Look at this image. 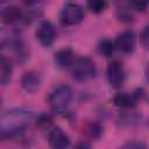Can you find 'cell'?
Wrapping results in <instances>:
<instances>
[{"label":"cell","mask_w":149,"mask_h":149,"mask_svg":"<svg viewBox=\"0 0 149 149\" xmlns=\"http://www.w3.org/2000/svg\"><path fill=\"white\" fill-rule=\"evenodd\" d=\"M118 17L122 22H132L134 20V15L130 9H119L118 10Z\"/></svg>","instance_id":"obj_20"},{"label":"cell","mask_w":149,"mask_h":149,"mask_svg":"<svg viewBox=\"0 0 149 149\" xmlns=\"http://www.w3.org/2000/svg\"><path fill=\"white\" fill-rule=\"evenodd\" d=\"M115 48L120 50L123 54H132L135 50L136 45V36L133 30H125L120 33L115 41H114Z\"/></svg>","instance_id":"obj_8"},{"label":"cell","mask_w":149,"mask_h":149,"mask_svg":"<svg viewBox=\"0 0 149 149\" xmlns=\"http://www.w3.org/2000/svg\"><path fill=\"white\" fill-rule=\"evenodd\" d=\"M35 36L36 40L43 45V47H50L52 45L55 37H56V31H55V27L52 26V23L48 20H43L40 22V24L36 28L35 31Z\"/></svg>","instance_id":"obj_5"},{"label":"cell","mask_w":149,"mask_h":149,"mask_svg":"<svg viewBox=\"0 0 149 149\" xmlns=\"http://www.w3.org/2000/svg\"><path fill=\"white\" fill-rule=\"evenodd\" d=\"M119 149H148V147L140 141H128L123 143Z\"/></svg>","instance_id":"obj_19"},{"label":"cell","mask_w":149,"mask_h":149,"mask_svg":"<svg viewBox=\"0 0 149 149\" xmlns=\"http://www.w3.org/2000/svg\"><path fill=\"white\" fill-rule=\"evenodd\" d=\"M8 47L13 50L14 57L19 63H23L29 58V50L27 48V44L20 37H15L8 41Z\"/></svg>","instance_id":"obj_10"},{"label":"cell","mask_w":149,"mask_h":149,"mask_svg":"<svg viewBox=\"0 0 149 149\" xmlns=\"http://www.w3.org/2000/svg\"><path fill=\"white\" fill-rule=\"evenodd\" d=\"M126 78V72L123 69V65L119 61H113L107 66V79L112 87L120 88Z\"/></svg>","instance_id":"obj_6"},{"label":"cell","mask_w":149,"mask_h":149,"mask_svg":"<svg viewBox=\"0 0 149 149\" xmlns=\"http://www.w3.org/2000/svg\"><path fill=\"white\" fill-rule=\"evenodd\" d=\"M33 119V112L27 108H14L2 113L0 119L1 139L7 140L17 136L28 127Z\"/></svg>","instance_id":"obj_1"},{"label":"cell","mask_w":149,"mask_h":149,"mask_svg":"<svg viewBox=\"0 0 149 149\" xmlns=\"http://www.w3.org/2000/svg\"><path fill=\"white\" fill-rule=\"evenodd\" d=\"M72 97H73V93L71 87L69 85L61 84L50 92L48 97V102L54 111L63 112L66 109V107L71 102Z\"/></svg>","instance_id":"obj_3"},{"label":"cell","mask_w":149,"mask_h":149,"mask_svg":"<svg viewBox=\"0 0 149 149\" xmlns=\"http://www.w3.org/2000/svg\"><path fill=\"white\" fill-rule=\"evenodd\" d=\"M86 6H87V8L92 13L100 14V13H102L106 9L107 2L106 1H102V0H91V1H87L86 2Z\"/></svg>","instance_id":"obj_17"},{"label":"cell","mask_w":149,"mask_h":149,"mask_svg":"<svg viewBox=\"0 0 149 149\" xmlns=\"http://www.w3.org/2000/svg\"><path fill=\"white\" fill-rule=\"evenodd\" d=\"M140 94L137 93H116L113 97V104L120 108H134L137 104Z\"/></svg>","instance_id":"obj_12"},{"label":"cell","mask_w":149,"mask_h":149,"mask_svg":"<svg viewBox=\"0 0 149 149\" xmlns=\"http://www.w3.org/2000/svg\"><path fill=\"white\" fill-rule=\"evenodd\" d=\"M73 149H91V146L86 141H79V142L76 143Z\"/></svg>","instance_id":"obj_23"},{"label":"cell","mask_w":149,"mask_h":149,"mask_svg":"<svg viewBox=\"0 0 149 149\" xmlns=\"http://www.w3.org/2000/svg\"><path fill=\"white\" fill-rule=\"evenodd\" d=\"M52 122V118L50 114H41L36 119V126L40 128H48Z\"/></svg>","instance_id":"obj_18"},{"label":"cell","mask_w":149,"mask_h":149,"mask_svg":"<svg viewBox=\"0 0 149 149\" xmlns=\"http://www.w3.org/2000/svg\"><path fill=\"white\" fill-rule=\"evenodd\" d=\"M144 73H146V79L149 81V64L147 65V68H146V72H144Z\"/></svg>","instance_id":"obj_24"},{"label":"cell","mask_w":149,"mask_h":149,"mask_svg":"<svg viewBox=\"0 0 149 149\" xmlns=\"http://www.w3.org/2000/svg\"><path fill=\"white\" fill-rule=\"evenodd\" d=\"M74 54L71 48H63L55 52L54 62L59 69L71 68L74 62Z\"/></svg>","instance_id":"obj_11"},{"label":"cell","mask_w":149,"mask_h":149,"mask_svg":"<svg viewBox=\"0 0 149 149\" xmlns=\"http://www.w3.org/2000/svg\"><path fill=\"white\" fill-rule=\"evenodd\" d=\"M1 20L5 23H15L23 16L22 9L16 5H7L1 8Z\"/></svg>","instance_id":"obj_13"},{"label":"cell","mask_w":149,"mask_h":149,"mask_svg":"<svg viewBox=\"0 0 149 149\" xmlns=\"http://www.w3.org/2000/svg\"><path fill=\"white\" fill-rule=\"evenodd\" d=\"M129 6L133 7L134 9H136V10H141V12H144L146 8H147V3L146 2H139V1L129 2Z\"/></svg>","instance_id":"obj_22"},{"label":"cell","mask_w":149,"mask_h":149,"mask_svg":"<svg viewBox=\"0 0 149 149\" xmlns=\"http://www.w3.org/2000/svg\"><path fill=\"white\" fill-rule=\"evenodd\" d=\"M84 20V10L80 5L66 2L59 12V21L64 26H76Z\"/></svg>","instance_id":"obj_4"},{"label":"cell","mask_w":149,"mask_h":149,"mask_svg":"<svg viewBox=\"0 0 149 149\" xmlns=\"http://www.w3.org/2000/svg\"><path fill=\"white\" fill-rule=\"evenodd\" d=\"M12 73H13V65H12V59L5 55H1L0 58V83L2 86H6L9 84L12 79Z\"/></svg>","instance_id":"obj_14"},{"label":"cell","mask_w":149,"mask_h":149,"mask_svg":"<svg viewBox=\"0 0 149 149\" xmlns=\"http://www.w3.org/2000/svg\"><path fill=\"white\" fill-rule=\"evenodd\" d=\"M48 144L50 149H69L71 141L62 128L55 127L48 134Z\"/></svg>","instance_id":"obj_7"},{"label":"cell","mask_w":149,"mask_h":149,"mask_svg":"<svg viewBox=\"0 0 149 149\" xmlns=\"http://www.w3.org/2000/svg\"><path fill=\"white\" fill-rule=\"evenodd\" d=\"M70 69H71L72 78L78 81H88L93 79L97 74L95 64L88 57L77 58Z\"/></svg>","instance_id":"obj_2"},{"label":"cell","mask_w":149,"mask_h":149,"mask_svg":"<svg viewBox=\"0 0 149 149\" xmlns=\"http://www.w3.org/2000/svg\"><path fill=\"white\" fill-rule=\"evenodd\" d=\"M98 51L100 55L105 56V57H109L113 55V52L115 51V44H114V41L109 40V38H102L99 41L98 43Z\"/></svg>","instance_id":"obj_15"},{"label":"cell","mask_w":149,"mask_h":149,"mask_svg":"<svg viewBox=\"0 0 149 149\" xmlns=\"http://www.w3.org/2000/svg\"><path fill=\"white\" fill-rule=\"evenodd\" d=\"M41 76L36 71H27L21 77V87L29 94L36 93L41 87Z\"/></svg>","instance_id":"obj_9"},{"label":"cell","mask_w":149,"mask_h":149,"mask_svg":"<svg viewBox=\"0 0 149 149\" xmlns=\"http://www.w3.org/2000/svg\"><path fill=\"white\" fill-rule=\"evenodd\" d=\"M148 125H149V120H148Z\"/></svg>","instance_id":"obj_25"},{"label":"cell","mask_w":149,"mask_h":149,"mask_svg":"<svg viewBox=\"0 0 149 149\" xmlns=\"http://www.w3.org/2000/svg\"><path fill=\"white\" fill-rule=\"evenodd\" d=\"M85 134L91 139H99L102 134V127L100 123L91 121L85 126Z\"/></svg>","instance_id":"obj_16"},{"label":"cell","mask_w":149,"mask_h":149,"mask_svg":"<svg viewBox=\"0 0 149 149\" xmlns=\"http://www.w3.org/2000/svg\"><path fill=\"white\" fill-rule=\"evenodd\" d=\"M140 42L144 49H149V24H147L140 34Z\"/></svg>","instance_id":"obj_21"}]
</instances>
